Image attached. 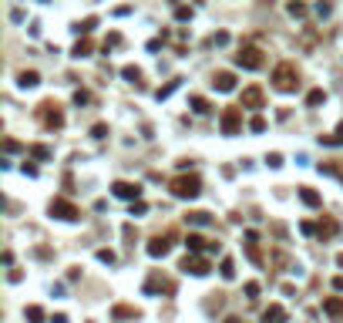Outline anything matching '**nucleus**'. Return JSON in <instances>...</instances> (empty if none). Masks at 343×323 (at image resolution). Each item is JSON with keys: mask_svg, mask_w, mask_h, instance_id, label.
Returning a JSON list of instances; mask_svg holds the SVG:
<instances>
[{"mask_svg": "<svg viewBox=\"0 0 343 323\" xmlns=\"http://www.w3.org/2000/svg\"><path fill=\"white\" fill-rule=\"evenodd\" d=\"M273 88H276V91H296V88H300V68H296L293 61L276 64V71H273Z\"/></svg>", "mask_w": 343, "mask_h": 323, "instance_id": "nucleus-1", "label": "nucleus"}, {"mask_svg": "<svg viewBox=\"0 0 343 323\" xmlns=\"http://www.w3.org/2000/svg\"><path fill=\"white\" fill-rule=\"evenodd\" d=\"M172 195H178V199H195L199 192H202V179L199 175H175L169 182Z\"/></svg>", "mask_w": 343, "mask_h": 323, "instance_id": "nucleus-2", "label": "nucleus"}, {"mask_svg": "<svg viewBox=\"0 0 343 323\" xmlns=\"http://www.w3.org/2000/svg\"><path fill=\"white\" fill-rule=\"evenodd\" d=\"M37 121L47 128V132H54L64 125V111H61V105L57 101H40L37 105Z\"/></svg>", "mask_w": 343, "mask_h": 323, "instance_id": "nucleus-3", "label": "nucleus"}, {"mask_svg": "<svg viewBox=\"0 0 343 323\" xmlns=\"http://www.w3.org/2000/svg\"><path fill=\"white\" fill-rule=\"evenodd\" d=\"M236 64H239V68H246V71H259V68L266 64V57H263V51H259V47L246 44V47H239V54H236Z\"/></svg>", "mask_w": 343, "mask_h": 323, "instance_id": "nucleus-4", "label": "nucleus"}, {"mask_svg": "<svg viewBox=\"0 0 343 323\" xmlns=\"http://www.w3.org/2000/svg\"><path fill=\"white\" fill-rule=\"evenodd\" d=\"M219 125H222V135H239V128H242V105L222 108V118H219Z\"/></svg>", "mask_w": 343, "mask_h": 323, "instance_id": "nucleus-5", "label": "nucleus"}, {"mask_svg": "<svg viewBox=\"0 0 343 323\" xmlns=\"http://www.w3.org/2000/svg\"><path fill=\"white\" fill-rule=\"evenodd\" d=\"M51 215H57V219H64V222H74V219H81V209H77L74 202H68V199H51Z\"/></svg>", "mask_w": 343, "mask_h": 323, "instance_id": "nucleus-6", "label": "nucleus"}, {"mask_svg": "<svg viewBox=\"0 0 343 323\" xmlns=\"http://www.w3.org/2000/svg\"><path fill=\"white\" fill-rule=\"evenodd\" d=\"M263 105H266V95H263V88H259V84H249V88H242V108L259 111Z\"/></svg>", "mask_w": 343, "mask_h": 323, "instance_id": "nucleus-7", "label": "nucleus"}, {"mask_svg": "<svg viewBox=\"0 0 343 323\" xmlns=\"http://www.w3.org/2000/svg\"><path fill=\"white\" fill-rule=\"evenodd\" d=\"M178 269H185V273H192V276H206V273H209V259H206V256H195V252H192V256H185V259H182V266Z\"/></svg>", "mask_w": 343, "mask_h": 323, "instance_id": "nucleus-8", "label": "nucleus"}, {"mask_svg": "<svg viewBox=\"0 0 343 323\" xmlns=\"http://www.w3.org/2000/svg\"><path fill=\"white\" fill-rule=\"evenodd\" d=\"M111 192L118 199H128V202H141V185H135V182H114Z\"/></svg>", "mask_w": 343, "mask_h": 323, "instance_id": "nucleus-9", "label": "nucleus"}, {"mask_svg": "<svg viewBox=\"0 0 343 323\" xmlns=\"http://www.w3.org/2000/svg\"><path fill=\"white\" fill-rule=\"evenodd\" d=\"M185 246H189V252H199V249L219 252V243H209V239H206V236H199V232H189V236H185Z\"/></svg>", "mask_w": 343, "mask_h": 323, "instance_id": "nucleus-10", "label": "nucleus"}, {"mask_svg": "<svg viewBox=\"0 0 343 323\" xmlns=\"http://www.w3.org/2000/svg\"><path fill=\"white\" fill-rule=\"evenodd\" d=\"M212 88H215V91H232V88H236V74H232V71H215V74H212Z\"/></svg>", "mask_w": 343, "mask_h": 323, "instance_id": "nucleus-11", "label": "nucleus"}, {"mask_svg": "<svg viewBox=\"0 0 343 323\" xmlns=\"http://www.w3.org/2000/svg\"><path fill=\"white\" fill-rule=\"evenodd\" d=\"M169 249H172V232H169V236H155L152 243H148V256L158 259V256H165Z\"/></svg>", "mask_w": 343, "mask_h": 323, "instance_id": "nucleus-12", "label": "nucleus"}, {"mask_svg": "<svg viewBox=\"0 0 343 323\" xmlns=\"http://www.w3.org/2000/svg\"><path fill=\"white\" fill-rule=\"evenodd\" d=\"M323 313L326 317H333V320H340L343 317V296H326L323 300Z\"/></svg>", "mask_w": 343, "mask_h": 323, "instance_id": "nucleus-13", "label": "nucleus"}, {"mask_svg": "<svg viewBox=\"0 0 343 323\" xmlns=\"http://www.w3.org/2000/svg\"><path fill=\"white\" fill-rule=\"evenodd\" d=\"M111 317H114V320H138V317H141V310H138V306H128V303H118L111 310Z\"/></svg>", "mask_w": 343, "mask_h": 323, "instance_id": "nucleus-14", "label": "nucleus"}, {"mask_svg": "<svg viewBox=\"0 0 343 323\" xmlns=\"http://www.w3.org/2000/svg\"><path fill=\"white\" fill-rule=\"evenodd\" d=\"M246 252H249V259H252V263H263V252H259V236H256L252 229L246 232Z\"/></svg>", "mask_w": 343, "mask_h": 323, "instance_id": "nucleus-15", "label": "nucleus"}, {"mask_svg": "<svg viewBox=\"0 0 343 323\" xmlns=\"http://www.w3.org/2000/svg\"><path fill=\"white\" fill-rule=\"evenodd\" d=\"M263 323H286V310L279 303H269L263 310Z\"/></svg>", "mask_w": 343, "mask_h": 323, "instance_id": "nucleus-16", "label": "nucleus"}, {"mask_svg": "<svg viewBox=\"0 0 343 323\" xmlns=\"http://www.w3.org/2000/svg\"><path fill=\"white\" fill-rule=\"evenodd\" d=\"M158 289H172V283L162 280V273H152V276H148V283H145V293H158Z\"/></svg>", "mask_w": 343, "mask_h": 323, "instance_id": "nucleus-17", "label": "nucleus"}, {"mask_svg": "<svg viewBox=\"0 0 343 323\" xmlns=\"http://www.w3.org/2000/svg\"><path fill=\"white\" fill-rule=\"evenodd\" d=\"M300 199H303L306 206H313V209H316V206H323L320 192H316V189H309V185H303V189H300Z\"/></svg>", "mask_w": 343, "mask_h": 323, "instance_id": "nucleus-18", "label": "nucleus"}, {"mask_svg": "<svg viewBox=\"0 0 343 323\" xmlns=\"http://www.w3.org/2000/svg\"><path fill=\"white\" fill-rule=\"evenodd\" d=\"M333 232H337V219H330V215H326V219H320V222H316V236L330 239Z\"/></svg>", "mask_w": 343, "mask_h": 323, "instance_id": "nucleus-19", "label": "nucleus"}, {"mask_svg": "<svg viewBox=\"0 0 343 323\" xmlns=\"http://www.w3.org/2000/svg\"><path fill=\"white\" fill-rule=\"evenodd\" d=\"M17 84H20V88H34V84H40V74H37V71H20Z\"/></svg>", "mask_w": 343, "mask_h": 323, "instance_id": "nucleus-20", "label": "nucleus"}, {"mask_svg": "<svg viewBox=\"0 0 343 323\" xmlns=\"http://www.w3.org/2000/svg\"><path fill=\"white\" fill-rule=\"evenodd\" d=\"M323 101H326V91L323 88H313V91L306 95V108H320Z\"/></svg>", "mask_w": 343, "mask_h": 323, "instance_id": "nucleus-21", "label": "nucleus"}, {"mask_svg": "<svg viewBox=\"0 0 343 323\" xmlns=\"http://www.w3.org/2000/svg\"><path fill=\"white\" fill-rule=\"evenodd\" d=\"M320 142H323V145H343V121L337 125L333 135H320Z\"/></svg>", "mask_w": 343, "mask_h": 323, "instance_id": "nucleus-22", "label": "nucleus"}, {"mask_svg": "<svg viewBox=\"0 0 343 323\" xmlns=\"http://www.w3.org/2000/svg\"><path fill=\"white\" fill-rule=\"evenodd\" d=\"M91 47H95L91 40H88V37H81V40L74 44V51H71V54H74V57H88V54H91Z\"/></svg>", "mask_w": 343, "mask_h": 323, "instance_id": "nucleus-23", "label": "nucleus"}, {"mask_svg": "<svg viewBox=\"0 0 343 323\" xmlns=\"http://www.w3.org/2000/svg\"><path fill=\"white\" fill-rule=\"evenodd\" d=\"M121 77H125V81H132V84H138V81H141V71L128 64V68H121Z\"/></svg>", "mask_w": 343, "mask_h": 323, "instance_id": "nucleus-24", "label": "nucleus"}, {"mask_svg": "<svg viewBox=\"0 0 343 323\" xmlns=\"http://www.w3.org/2000/svg\"><path fill=\"white\" fill-rule=\"evenodd\" d=\"M219 273H222V276H226V280H232V276H236V263H232V259H222V266H219Z\"/></svg>", "mask_w": 343, "mask_h": 323, "instance_id": "nucleus-25", "label": "nucleus"}, {"mask_svg": "<svg viewBox=\"0 0 343 323\" xmlns=\"http://www.w3.org/2000/svg\"><path fill=\"white\" fill-rule=\"evenodd\" d=\"M95 24H98V17H84L74 31H77V34H91V27H95Z\"/></svg>", "mask_w": 343, "mask_h": 323, "instance_id": "nucleus-26", "label": "nucleus"}, {"mask_svg": "<svg viewBox=\"0 0 343 323\" xmlns=\"http://www.w3.org/2000/svg\"><path fill=\"white\" fill-rule=\"evenodd\" d=\"M175 88H178V77H175V81H169V84H165V88H158V91H155V98H158V101H162V98H169L172 91H175Z\"/></svg>", "mask_w": 343, "mask_h": 323, "instance_id": "nucleus-27", "label": "nucleus"}, {"mask_svg": "<svg viewBox=\"0 0 343 323\" xmlns=\"http://www.w3.org/2000/svg\"><path fill=\"white\" fill-rule=\"evenodd\" d=\"M31 155L44 162V158H51V148H47V145H31Z\"/></svg>", "mask_w": 343, "mask_h": 323, "instance_id": "nucleus-28", "label": "nucleus"}, {"mask_svg": "<svg viewBox=\"0 0 343 323\" xmlns=\"http://www.w3.org/2000/svg\"><path fill=\"white\" fill-rule=\"evenodd\" d=\"M192 108H195V111H199V114H206V111H212V108H209V101H206V98H199V95L192 98Z\"/></svg>", "mask_w": 343, "mask_h": 323, "instance_id": "nucleus-29", "label": "nucleus"}, {"mask_svg": "<svg viewBox=\"0 0 343 323\" xmlns=\"http://www.w3.org/2000/svg\"><path fill=\"white\" fill-rule=\"evenodd\" d=\"M27 320L40 323V320H44V310H40V306H27Z\"/></svg>", "mask_w": 343, "mask_h": 323, "instance_id": "nucleus-30", "label": "nucleus"}, {"mask_svg": "<svg viewBox=\"0 0 343 323\" xmlns=\"http://www.w3.org/2000/svg\"><path fill=\"white\" fill-rule=\"evenodd\" d=\"M189 222H195V226H206V222H209V212H189Z\"/></svg>", "mask_w": 343, "mask_h": 323, "instance_id": "nucleus-31", "label": "nucleus"}, {"mask_svg": "<svg viewBox=\"0 0 343 323\" xmlns=\"http://www.w3.org/2000/svg\"><path fill=\"white\" fill-rule=\"evenodd\" d=\"M249 128H252V132H266V118H263V114H256V118L249 121Z\"/></svg>", "mask_w": 343, "mask_h": 323, "instance_id": "nucleus-32", "label": "nucleus"}, {"mask_svg": "<svg viewBox=\"0 0 343 323\" xmlns=\"http://www.w3.org/2000/svg\"><path fill=\"white\" fill-rule=\"evenodd\" d=\"M118 44H121V34L114 31V34H108V40H104V51H108V47H118Z\"/></svg>", "mask_w": 343, "mask_h": 323, "instance_id": "nucleus-33", "label": "nucleus"}, {"mask_svg": "<svg viewBox=\"0 0 343 323\" xmlns=\"http://www.w3.org/2000/svg\"><path fill=\"white\" fill-rule=\"evenodd\" d=\"M289 14H293V17H303V14H306V7H303V3H296V0H293V3H289Z\"/></svg>", "mask_w": 343, "mask_h": 323, "instance_id": "nucleus-34", "label": "nucleus"}, {"mask_svg": "<svg viewBox=\"0 0 343 323\" xmlns=\"http://www.w3.org/2000/svg\"><path fill=\"white\" fill-rule=\"evenodd\" d=\"M246 296L249 300H256V296H259V283H246Z\"/></svg>", "mask_w": 343, "mask_h": 323, "instance_id": "nucleus-35", "label": "nucleus"}, {"mask_svg": "<svg viewBox=\"0 0 343 323\" xmlns=\"http://www.w3.org/2000/svg\"><path fill=\"white\" fill-rule=\"evenodd\" d=\"M266 162H269V165H273V169H279V165H283V155H279V152H273V155H269V158H266Z\"/></svg>", "mask_w": 343, "mask_h": 323, "instance_id": "nucleus-36", "label": "nucleus"}, {"mask_svg": "<svg viewBox=\"0 0 343 323\" xmlns=\"http://www.w3.org/2000/svg\"><path fill=\"white\" fill-rule=\"evenodd\" d=\"M98 259H101V263H114V252H111V249H101V252H98Z\"/></svg>", "mask_w": 343, "mask_h": 323, "instance_id": "nucleus-37", "label": "nucleus"}, {"mask_svg": "<svg viewBox=\"0 0 343 323\" xmlns=\"http://www.w3.org/2000/svg\"><path fill=\"white\" fill-rule=\"evenodd\" d=\"M74 101H77V105H88L91 95H88V91H74Z\"/></svg>", "mask_w": 343, "mask_h": 323, "instance_id": "nucleus-38", "label": "nucleus"}, {"mask_svg": "<svg viewBox=\"0 0 343 323\" xmlns=\"http://www.w3.org/2000/svg\"><path fill=\"white\" fill-rule=\"evenodd\" d=\"M91 135H95V138H104V135H108V125H95Z\"/></svg>", "mask_w": 343, "mask_h": 323, "instance_id": "nucleus-39", "label": "nucleus"}, {"mask_svg": "<svg viewBox=\"0 0 343 323\" xmlns=\"http://www.w3.org/2000/svg\"><path fill=\"white\" fill-rule=\"evenodd\" d=\"M175 17H178V20H189L192 10H189V7H178V10H175Z\"/></svg>", "mask_w": 343, "mask_h": 323, "instance_id": "nucleus-40", "label": "nucleus"}, {"mask_svg": "<svg viewBox=\"0 0 343 323\" xmlns=\"http://www.w3.org/2000/svg\"><path fill=\"white\" fill-rule=\"evenodd\" d=\"M3 148H7V152H17V148H20V142H14V138H7V142H3Z\"/></svg>", "mask_w": 343, "mask_h": 323, "instance_id": "nucleus-41", "label": "nucleus"}, {"mask_svg": "<svg viewBox=\"0 0 343 323\" xmlns=\"http://www.w3.org/2000/svg\"><path fill=\"white\" fill-rule=\"evenodd\" d=\"M222 323H246V320H242V317H226Z\"/></svg>", "mask_w": 343, "mask_h": 323, "instance_id": "nucleus-42", "label": "nucleus"}, {"mask_svg": "<svg viewBox=\"0 0 343 323\" xmlns=\"http://www.w3.org/2000/svg\"><path fill=\"white\" fill-rule=\"evenodd\" d=\"M51 323H68V317H64V313H57V317H54Z\"/></svg>", "mask_w": 343, "mask_h": 323, "instance_id": "nucleus-43", "label": "nucleus"}, {"mask_svg": "<svg viewBox=\"0 0 343 323\" xmlns=\"http://www.w3.org/2000/svg\"><path fill=\"white\" fill-rule=\"evenodd\" d=\"M337 266H340V269H343V252H340V256H337Z\"/></svg>", "mask_w": 343, "mask_h": 323, "instance_id": "nucleus-44", "label": "nucleus"}]
</instances>
